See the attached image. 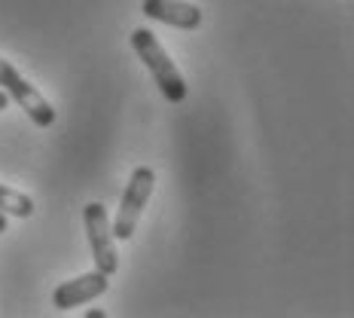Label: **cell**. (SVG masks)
<instances>
[{
  "label": "cell",
  "mask_w": 354,
  "mask_h": 318,
  "mask_svg": "<svg viewBox=\"0 0 354 318\" xmlns=\"http://www.w3.org/2000/svg\"><path fill=\"white\" fill-rule=\"evenodd\" d=\"M6 107H10V95H6V92H3V89H0V114H3V110H6Z\"/></svg>",
  "instance_id": "ba28073f"
},
{
  "label": "cell",
  "mask_w": 354,
  "mask_h": 318,
  "mask_svg": "<svg viewBox=\"0 0 354 318\" xmlns=\"http://www.w3.org/2000/svg\"><path fill=\"white\" fill-rule=\"evenodd\" d=\"M141 10L147 19H156L162 25L180 28V31H196L205 19V12L187 0H144Z\"/></svg>",
  "instance_id": "8992f818"
},
{
  "label": "cell",
  "mask_w": 354,
  "mask_h": 318,
  "mask_svg": "<svg viewBox=\"0 0 354 318\" xmlns=\"http://www.w3.org/2000/svg\"><path fill=\"white\" fill-rule=\"evenodd\" d=\"M0 89H3V92L25 110L28 120H31L34 125L49 129V125L55 123V107L46 101V95H43L28 77H21L16 64L3 55H0Z\"/></svg>",
  "instance_id": "3957f363"
},
{
  "label": "cell",
  "mask_w": 354,
  "mask_h": 318,
  "mask_svg": "<svg viewBox=\"0 0 354 318\" xmlns=\"http://www.w3.org/2000/svg\"><path fill=\"white\" fill-rule=\"evenodd\" d=\"M107 312H104V309H88V312H86V318H104Z\"/></svg>",
  "instance_id": "9c48e42d"
},
{
  "label": "cell",
  "mask_w": 354,
  "mask_h": 318,
  "mask_svg": "<svg viewBox=\"0 0 354 318\" xmlns=\"http://www.w3.org/2000/svg\"><path fill=\"white\" fill-rule=\"evenodd\" d=\"M153 187H156V172H153L150 166H138L135 172H131L129 184H125V190H122L116 220L110 224L113 239L129 242L131 236H135V227H138V220H141V214H144V205L150 202Z\"/></svg>",
  "instance_id": "7a4b0ae2"
},
{
  "label": "cell",
  "mask_w": 354,
  "mask_h": 318,
  "mask_svg": "<svg viewBox=\"0 0 354 318\" xmlns=\"http://www.w3.org/2000/svg\"><path fill=\"white\" fill-rule=\"evenodd\" d=\"M110 291V276L104 272H86V276H77L71 279V282H62L53 291V306L62 309V312H68L73 306H83V303H92L98 300L101 294Z\"/></svg>",
  "instance_id": "5b68a950"
},
{
  "label": "cell",
  "mask_w": 354,
  "mask_h": 318,
  "mask_svg": "<svg viewBox=\"0 0 354 318\" xmlns=\"http://www.w3.org/2000/svg\"><path fill=\"white\" fill-rule=\"evenodd\" d=\"M129 40H131V49L138 53V58L147 64V71L153 73V80H156V86L162 89V95H165L171 105H180V101L187 98V80H183V73L177 71L171 55L162 49L156 34H153L150 28H135Z\"/></svg>",
  "instance_id": "6da1fadb"
},
{
  "label": "cell",
  "mask_w": 354,
  "mask_h": 318,
  "mask_svg": "<svg viewBox=\"0 0 354 318\" xmlns=\"http://www.w3.org/2000/svg\"><path fill=\"white\" fill-rule=\"evenodd\" d=\"M3 233H6V214L0 211V236H3Z\"/></svg>",
  "instance_id": "30bf717a"
},
{
  "label": "cell",
  "mask_w": 354,
  "mask_h": 318,
  "mask_svg": "<svg viewBox=\"0 0 354 318\" xmlns=\"http://www.w3.org/2000/svg\"><path fill=\"white\" fill-rule=\"evenodd\" d=\"M83 224H86L95 270L104 272V276H113L120 270V254H116V245H113V230H110L107 209L101 202H88L83 209Z\"/></svg>",
  "instance_id": "277c9868"
},
{
  "label": "cell",
  "mask_w": 354,
  "mask_h": 318,
  "mask_svg": "<svg viewBox=\"0 0 354 318\" xmlns=\"http://www.w3.org/2000/svg\"><path fill=\"white\" fill-rule=\"evenodd\" d=\"M0 211L12 214V218H31L34 214V199L21 190H12L6 184H0Z\"/></svg>",
  "instance_id": "52a82bcc"
}]
</instances>
